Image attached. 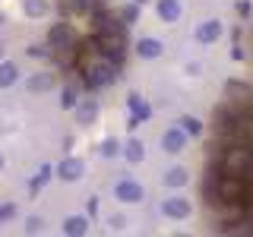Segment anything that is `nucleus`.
<instances>
[{"instance_id":"6e6552de","label":"nucleus","mask_w":253,"mask_h":237,"mask_svg":"<svg viewBox=\"0 0 253 237\" xmlns=\"http://www.w3.org/2000/svg\"><path fill=\"white\" fill-rule=\"evenodd\" d=\"M221 35V22L218 19H209V22H203L200 29H196V38H200L203 44H209V41H215V38Z\"/></svg>"},{"instance_id":"f257e3e1","label":"nucleus","mask_w":253,"mask_h":237,"mask_svg":"<svg viewBox=\"0 0 253 237\" xmlns=\"http://www.w3.org/2000/svg\"><path fill=\"white\" fill-rule=\"evenodd\" d=\"M218 171L237 174V177H253V146L250 142H228L218 155Z\"/></svg>"},{"instance_id":"a878e982","label":"nucleus","mask_w":253,"mask_h":237,"mask_svg":"<svg viewBox=\"0 0 253 237\" xmlns=\"http://www.w3.org/2000/svg\"><path fill=\"white\" fill-rule=\"evenodd\" d=\"M0 22H3V16H0Z\"/></svg>"},{"instance_id":"6ab92c4d","label":"nucleus","mask_w":253,"mask_h":237,"mask_svg":"<svg viewBox=\"0 0 253 237\" xmlns=\"http://www.w3.org/2000/svg\"><path fill=\"white\" fill-rule=\"evenodd\" d=\"M136 16H139V6H124V13H121L124 26H130V22H136Z\"/></svg>"},{"instance_id":"393cba45","label":"nucleus","mask_w":253,"mask_h":237,"mask_svg":"<svg viewBox=\"0 0 253 237\" xmlns=\"http://www.w3.org/2000/svg\"><path fill=\"white\" fill-rule=\"evenodd\" d=\"M0 168H3V155H0Z\"/></svg>"},{"instance_id":"412c9836","label":"nucleus","mask_w":253,"mask_h":237,"mask_svg":"<svg viewBox=\"0 0 253 237\" xmlns=\"http://www.w3.org/2000/svg\"><path fill=\"white\" fill-rule=\"evenodd\" d=\"M60 105H63V108H76V89H63Z\"/></svg>"},{"instance_id":"5701e85b","label":"nucleus","mask_w":253,"mask_h":237,"mask_svg":"<svg viewBox=\"0 0 253 237\" xmlns=\"http://www.w3.org/2000/svg\"><path fill=\"white\" fill-rule=\"evenodd\" d=\"M38 228H42V218H29V225H26V231H29V234H35V231H38Z\"/></svg>"},{"instance_id":"f3484780","label":"nucleus","mask_w":253,"mask_h":237,"mask_svg":"<svg viewBox=\"0 0 253 237\" xmlns=\"http://www.w3.org/2000/svg\"><path fill=\"white\" fill-rule=\"evenodd\" d=\"M26 13L29 16H44L47 13V3H44V0H26Z\"/></svg>"},{"instance_id":"4468645a","label":"nucleus","mask_w":253,"mask_h":237,"mask_svg":"<svg viewBox=\"0 0 253 237\" xmlns=\"http://www.w3.org/2000/svg\"><path fill=\"white\" fill-rule=\"evenodd\" d=\"M142 155H146V149H142L139 139H130V142H126V161L136 164V161H142Z\"/></svg>"},{"instance_id":"39448f33","label":"nucleus","mask_w":253,"mask_h":237,"mask_svg":"<svg viewBox=\"0 0 253 237\" xmlns=\"http://www.w3.org/2000/svg\"><path fill=\"white\" fill-rule=\"evenodd\" d=\"M83 171H85V164L79 161V158H63L60 168H57V174H60L63 180H79V177H83Z\"/></svg>"},{"instance_id":"0eeeda50","label":"nucleus","mask_w":253,"mask_h":237,"mask_svg":"<svg viewBox=\"0 0 253 237\" xmlns=\"http://www.w3.org/2000/svg\"><path fill=\"white\" fill-rule=\"evenodd\" d=\"M184 142H187V133L177 130V126H174V130H168V133L162 136V146L168 149V152H180V149H184Z\"/></svg>"},{"instance_id":"9b49d317","label":"nucleus","mask_w":253,"mask_h":237,"mask_svg":"<svg viewBox=\"0 0 253 237\" xmlns=\"http://www.w3.org/2000/svg\"><path fill=\"white\" fill-rule=\"evenodd\" d=\"M85 231H89V221L79 218V215H73V218L63 221V234H85Z\"/></svg>"},{"instance_id":"423d86ee","label":"nucleus","mask_w":253,"mask_h":237,"mask_svg":"<svg viewBox=\"0 0 253 237\" xmlns=\"http://www.w3.org/2000/svg\"><path fill=\"white\" fill-rule=\"evenodd\" d=\"M126 105H130V111H133V120H130V126H136L139 120H149V114H152V111H149V105L139 98V95H130V98H126Z\"/></svg>"},{"instance_id":"f8f14e48","label":"nucleus","mask_w":253,"mask_h":237,"mask_svg":"<svg viewBox=\"0 0 253 237\" xmlns=\"http://www.w3.org/2000/svg\"><path fill=\"white\" fill-rule=\"evenodd\" d=\"M16 76H19V70H16V63H0V85H13Z\"/></svg>"},{"instance_id":"1a4fd4ad","label":"nucleus","mask_w":253,"mask_h":237,"mask_svg":"<svg viewBox=\"0 0 253 237\" xmlns=\"http://www.w3.org/2000/svg\"><path fill=\"white\" fill-rule=\"evenodd\" d=\"M158 16H162L165 22H174L180 16V3L177 0H158Z\"/></svg>"},{"instance_id":"a211bd4d","label":"nucleus","mask_w":253,"mask_h":237,"mask_svg":"<svg viewBox=\"0 0 253 237\" xmlns=\"http://www.w3.org/2000/svg\"><path fill=\"white\" fill-rule=\"evenodd\" d=\"M29 89L32 92H44V89H51V76H35L29 82Z\"/></svg>"},{"instance_id":"2eb2a0df","label":"nucleus","mask_w":253,"mask_h":237,"mask_svg":"<svg viewBox=\"0 0 253 237\" xmlns=\"http://www.w3.org/2000/svg\"><path fill=\"white\" fill-rule=\"evenodd\" d=\"M165 184L168 187H184L187 184V171L184 168H171L168 174H165Z\"/></svg>"},{"instance_id":"ddd939ff","label":"nucleus","mask_w":253,"mask_h":237,"mask_svg":"<svg viewBox=\"0 0 253 237\" xmlns=\"http://www.w3.org/2000/svg\"><path fill=\"white\" fill-rule=\"evenodd\" d=\"M76 117H79V123H92L95 117H98V108H95V101H85V105H79Z\"/></svg>"},{"instance_id":"aec40b11","label":"nucleus","mask_w":253,"mask_h":237,"mask_svg":"<svg viewBox=\"0 0 253 237\" xmlns=\"http://www.w3.org/2000/svg\"><path fill=\"white\" fill-rule=\"evenodd\" d=\"M47 177H51V168H47V164H44V168H42V174H38V177L32 180V193H35L38 187H44V184H47Z\"/></svg>"},{"instance_id":"20e7f679","label":"nucleus","mask_w":253,"mask_h":237,"mask_svg":"<svg viewBox=\"0 0 253 237\" xmlns=\"http://www.w3.org/2000/svg\"><path fill=\"white\" fill-rule=\"evenodd\" d=\"M114 193H117V199H124V202H139L142 199V187L136 180H121V184L114 187Z\"/></svg>"},{"instance_id":"7ed1b4c3","label":"nucleus","mask_w":253,"mask_h":237,"mask_svg":"<svg viewBox=\"0 0 253 237\" xmlns=\"http://www.w3.org/2000/svg\"><path fill=\"white\" fill-rule=\"evenodd\" d=\"M162 212L168 218H187L190 212H193V205H190V199H184V196H174V199L162 202Z\"/></svg>"},{"instance_id":"f03ea898","label":"nucleus","mask_w":253,"mask_h":237,"mask_svg":"<svg viewBox=\"0 0 253 237\" xmlns=\"http://www.w3.org/2000/svg\"><path fill=\"white\" fill-rule=\"evenodd\" d=\"M95 41H98V54H101V57H108L111 63L121 67L124 57H126V32L124 29H117V32H98Z\"/></svg>"},{"instance_id":"9d476101","label":"nucleus","mask_w":253,"mask_h":237,"mask_svg":"<svg viewBox=\"0 0 253 237\" xmlns=\"http://www.w3.org/2000/svg\"><path fill=\"white\" fill-rule=\"evenodd\" d=\"M136 54L139 57H158V54H162V41H158V38H142L136 44Z\"/></svg>"},{"instance_id":"b1692460","label":"nucleus","mask_w":253,"mask_h":237,"mask_svg":"<svg viewBox=\"0 0 253 237\" xmlns=\"http://www.w3.org/2000/svg\"><path fill=\"white\" fill-rule=\"evenodd\" d=\"M101 152H105V155H117V142H105V149H101Z\"/></svg>"},{"instance_id":"dca6fc26","label":"nucleus","mask_w":253,"mask_h":237,"mask_svg":"<svg viewBox=\"0 0 253 237\" xmlns=\"http://www.w3.org/2000/svg\"><path fill=\"white\" fill-rule=\"evenodd\" d=\"M180 130H184L187 136H200V133H203V123L196 120V117H180Z\"/></svg>"},{"instance_id":"4be33fe9","label":"nucleus","mask_w":253,"mask_h":237,"mask_svg":"<svg viewBox=\"0 0 253 237\" xmlns=\"http://www.w3.org/2000/svg\"><path fill=\"white\" fill-rule=\"evenodd\" d=\"M16 215V205H0V221L3 218H13Z\"/></svg>"}]
</instances>
